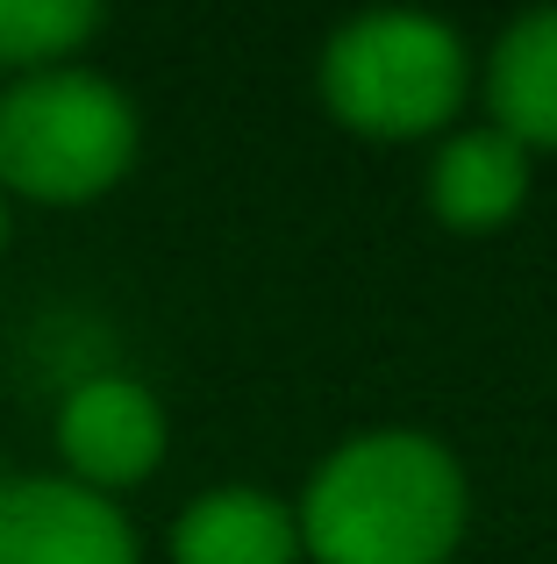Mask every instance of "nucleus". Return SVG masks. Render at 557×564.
I'll list each match as a JSON object with an SVG mask.
<instances>
[{
	"label": "nucleus",
	"instance_id": "obj_1",
	"mask_svg": "<svg viewBox=\"0 0 557 564\" xmlns=\"http://www.w3.org/2000/svg\"><path fill=\"white\" fill-rule=\"evenodd\" d=\"M465 529V479L429 436H358L315 471L301 543L321 564H444Z\"/></svg>",
	"mask_w": 557,
	"mask_h": 564
},
{
	"label": "nucleus",
	"instance_id": "obj_2",
	"mask_svg": "<svg viewBox=\"0 0 557 564\" xmlns=\"http://www.w3.org/2000/svg\"><path fill=\"white\" fill-rule=\"evenodd\" d=\"M136 158V108L94 72H29L0 94V186L29 200H94Z\"/></svg>",
	"mask_w": 557,
	"mask_h": 564
},
{
	"label": "nucleus",
	"instance_id": "obj_3",
	"mask_svg": "<svg viewBox=\"0 0 557 564\" xmlns=\"http://www.w3.org/2000/svg\"><path fill=\"white\" fill-rule=\"evenodd\" d=\"M321 94L350 129L422 137L465 100V43L429 14H358L321 51Z\"/></svg>",
	"mask_w": 557,
	"mask_h": 564
},
{
	"label": "nucleus",
	"instance_id": "obj_4",
	"mask_svg": "<svg viewBox=\"0 0 557 564\" xmlns=\"http://www.w3.org/2000/svg\"><path fill=\"white\" fill-rule=\"evenodd\" d=\"M0 564H136V536L79 479L0 486Z\"/></svg>",
	"mask_w": 557,
	"mask_h": 564
},
{
	"label": "nucleus",
	"instance_id": "obj_5",
	"mask_svg": "<svg viewBox=\"0 0 557 564\" xmlns=\"http://www.w3.org/2000/svg\"><path fill=\"white\" fill-rule=\"evenodd\" d=\"M57 443H65V465L79 471V486L100 494V486H129L157 465L165 414L136 379H86L72 386L65 414H57Z\"/></svg>",
	"mask_w": 557,
	"mask_h": 564
},
{
	"label": "nucleus",
	"instance_id": "obj_6",
	"mask_svg": "<svg viewBox=\"0 0 557 564\" xmlns=\"http://www.w3.org/2000/svg\"><path fill=\"white\" fill-rule=\"evenodd\" d=\"M172 551H179V564H293L301 522L272 494L229 486V494H208L179 514Z\"/></svg>",
	"mask_w": 557,
	"mask_h": 564
},
{
	"label": "nucleus",
	"instance_id": "obj_7",
	"mask_svg": "<svg viewBox=\"0 0 557 564\" xmlns=\"http://www.w3.org/2000/svg\"><path fill=\"white\" fill-rule=\"evenodd\" d=\"M522 186H529V158H522L515 137H501V129H465V137L444 143V158H436V215L450 221V229H493V221H507L522 207Z\"/></svg>",
	"mask_w": 557,
	"mask_h": 564
},
{
	"label": "nucleus",
	"instance_id": "obj_8",
	"mask_svg": "<svg viewBox=\"0 0 557 564\" xmlns=\"http://www.w3.org/2000/svg\"><path fill=\"white\" fill-rule=\"evenodd\" d=\"M493 115L501 137L557 151V8L522 14L493 51Z\"/></svg>",
	"mask_w": 557,
	"mask_h": 564
},
{
	"label": "nucleus",
	"instance_id": "obj_9",
	"mask_svg": "<svg viewBox=\"0 0 557 564\" xmlns=\"http://www.w3.org/2000/svg\"><path fill=\"white\" fill-rule=\"evenodd\" d=\"M94 29H100L94 0H0V65L51 72V57L79 51Z\"/></svg>",
	"mask_w": 557,
	"mask_h": 564
},
{
	"label": "nucleus",
	"instance_id": "obj_10",
	"mask_svg": "<svg viewBox=\"0 0 557 564\" xmlns=\"http://www.w3.org/2000/svg\"><path fill=\"white\" fill-rule=\"evenodd\" d=\"M0 243H8V200H0Z\"/></svg>",
	"mask_w": 557,
	"mask_h": 564
}]
</instances>
